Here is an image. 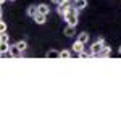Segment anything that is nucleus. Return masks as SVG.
Segmentation results:
<instances>
[{
  "mask_svg": "<svg viewBox=\"0 0 121 121\" xmlns=\"http://www.w3.org/2000/svg\"><path fill=\"white\" fill-rule=\"evenodd\" d=\"M78 13H79V10L73 5V7L69 8V11H68L65 16H63V18H65V21L69 24V26H76V24H78Z\"/></svg>",
  "mask_w": 121,
  "mask_h": 121,
  "instance_id": "1",
  "label": "nucleus"
},
{
  "mask_svg": "<svg viewBox=\"0 0 121 121\" xmlns=\"http://www.w3.org/2000/svg\"><path fill=\"white\" fill-rule=\"evenodd\" d=\"M103 45H105V42H103V39H97L95 42H94L92 45H91V52H92V56H99V53L102 52Z\"/></svg>",
  "mask_w": 121,
  "mask_h": 121,
  "instance_id": "2",
  "label": "nucleus"
},
{
  "mask_svg": "<svg viewBox=\"0 0 121 121\" xmlns=\"http://www.w3.org/2000/svg\"><path fill=\"white\" fill-rule=\"evenodd\" d=\"M71 7H73V5H71V2H68V3H61V5H58V10H56V11H58V15H60V16H65L66 13L69 11Z\"/></svg>",
  "mask_w": 121,
  "mask_h": 121,
  "instance_id": "3",
  "label": "nucleus"
},
{
  "mask_svg": "<svg viewBox=\"0 0 121 121\" xmlns=\"http://www.w3.org/2000/svg\"><path fill=\"white\" fill-rule=\"evenodd\" d=\"M8 52H10V56H13V58H18V56L23 55V52L18 48V45H16V44H15V45H10V50H8Z\"/></svg>",
  "mask_w": 121,
  "mask_h": 121,
  "instance_id": "4",
  "label": "nucleus"
},
{
  "mask_svg": "<svg viewBox=\"0 0 121 121\" xmlns=\"http://www.w3.org/2000/svg\"><path fill=\"white\" fill-rule=\"evenodd\" d=\"M84 45H86V44H82L81 40H76L74 44H73V52H74V53H81L84 50Z\"/></svg>",
  "mask_w": 121,
  "mask_h": 121,
  "instance_id": "5",
  "label": "nucleus"
},
{
  "mask_svg": "<svg viewBox=\"0 0 121 121\" xmlns=\"http://www.w3.org/2000/svg\"><path fill=\"white\" fill-rule=\"evenodd\" d=\"M47 19V15H44V13H37L36 16H34V21L37 23V24H44Z\"/></svg>",
  "mask_w": 121,
  "mask_h": 121,
  "instance_id": "6",
  "label": "nucleus"
},
{
  "mask_svg": "<svg viewBox=\"0 0 121 121\" xmlns=\"http://www.w3.org/2000/svg\"><path fill=\"white\" fill-rule=\"evenodd\" d=\"M76 34V26H66V29H65V36H68V37H73Z\"/></svg>",
  "mask_w": 121,
  "mask_h": 121,
  "instance_id": "7",
  "label": "nucleus"
},
{
  "mask_svg": "<svg viewBox=\"0 0 121 121\" xmlns=\"http://www.w3.org/2000/svg\"><path fill=\"white\" fill-rule=\"evenodd\" d=\"M73 5H74L78 10H82V8L87 7V0H74V3H73Z\"/></svg>",
  "mask_w": 121,
  "mask_h": 121,
  "instance_id": "8",
  "label": "nucleus"
},
{
  "mask_svg": "<svg viewBox=\"0 0 121 121\" xmlns=\"http://www.w3.org/2000/svg\"><path fill=\"white\" fill-rule=\"evenodd\" d=\"M37 13H39V7H36V5H31V7L28 8V15L31 16V18H34Z\"/></svg>",
  "mask_w": 121,
  "mask_h": 121,
  "instance_id": "9",
  "label": "nucleus"
},
{
  "mask_svg": "<svg viewBox=\"0 0 121 121\" xmlns=\"http://www.w3.org/2000/svg\"><path fill=\"white\" fill-rule=\"evenodd\" d=\"M78 40H81L82 44H87V42H89V34H87V32H81V34L78 36Z\"/></svg>",
  "mask_w": 121,
  "mask_h": 121,
  "instance_id": "10",
  "label": "nucleus"
},
{
  "mask_svg": "<svg viewBox=\"0 0 121 121\" xmlns=\"http://www.w3.org/2000/svg\"><path fill=\"white\" fill-rule=\"evenodd\" d=\"M108 55H110V47L103 45V48H102V52L99 53V56H100V58H105V56H108Z\"/></svg>",
  "mask_w": 121,
  "mask_h": 121,
  "instance_id": "11",
  "label": "nucleus"
},
{
  "mask_svg": "<svg viewBox=\"0 0 121 121\" xmlns=\"http://www.w3.org/2000/svg\"><path fill=\"white\" fill-rule=\"evenodd\" d=\"M47 58H60V52H56V50H48L45 53Z\"/></svg>",
  "mask_w": 121,
  "mask_h": 121,
  "instance_id": "12",
  "label": "nucleus"
},
{
  "mask_svg": "<svg viewBox=\"0 0 121 121\" xmlns=\"http://www.w3.org/2000/svg\"><path fill=\"white\" fill-rule=\"evenodd\" d=\"M39 7V13H44V15H48V11H50V10H48V7H47L45 3H40V5H37Z\"/></svg>",
  "mask_w": 121,
  "mask_h": 121,
  "instance_id": "13",
  "label": "nucleus"
},
{
  "mask_svg": "<svg viewBox=\"0 0 121 121\" xmlns=\"http://www.w3.org/2000/svg\"><path fill=\"white\" fill-rule=\"evenodd\" d=\"M8 50H10L8 42H2V45H0V52H2V55H5V53H7Z\"/></svg>",
  "mask_w": 121,
  "mask_h": 121,
  "instance_id": "14",
  "label": "nucleus"
},
{
  "mask_svg": "<svg viewBox=\"0 0 121 121\" xmlns=\"http://www.w3.org/2000/svg\"><path fill=\"white\" fill-rule=\"evenodd\" d=\"M16 45H18V48L21 50V52H24V50H26V47H28V44H26L24 40H19V42H16Z\"/></svg>",
  "mask_w": 121,
  "mask_h": 121,
  "instance_id": "15",
  "label": "nucleus"
},
{
  "mask_svg": "<svg viewBox=\"0 0 121 121\" xmlns=\"http://www.w3.org/2000/svg\"><path fill=\"white\" fill-rule=\"evenodd\" d=\"M60 58H71V52L69 50H61L60 52Z\"/></svg>",
  "mask_w": 121,
  "mask_h": 121,
  "instance_id": "16",
  "label": "nucleus"
},
{
  "mask_svg": "<svg viewBox=\"0 0 121 121\" xmlns=\"http://www.w3.org/2000/svg\"><path fill=\"white\" fill-rule=\"evenodd\" d=\"M2 42H8V34L7 32H2Z\"/></svg>",
  "mask_w": 121,
  "mask_h": 121,
  "instance_id": "17",
  "label": "nucleus"
},
{
  "mask_svg": "<svg viewBox=\"0 0 121 121\" xmlns=\"http://www.w3.org/2000/svg\"><path fill=\"white\" fill-rule=\"evenodd\" d=\"M0 29H2V32H7V24H5V21H2V26H0Z\"/></svg>",
  "mask_w": 121,
  "mask_h": 121,
  "instance_id": "18",
  "label": "nucleus"
},
{
  "mask_svg": "<svg viewBox=\"0 0 121 121\" xmlns=\"http://www.w3.org/2000/svg\"><path fill=\"white\" fill-rule=\"evenodd\" d=\"M61 2H63V0H52V3H55V5H60Z\"/></svg>",
  "mask_w": 121,
  "mask_h": 121,
  "instance_id": "19",
  "label": "nucleus"
},
{
  "mask_svg": "<svg viewBox=\"0 0 121 121\" xmlns=\"http://www.w3.org/2000/svg\"><path fill=\"white\" fill-rule=\"evenodd\" d=\"M118 53H120V55H121V45H120V48H118Z\"/></svg>",
  "mask_w": 121,
  "mask_h": 121,
  "instance_id": "20",
  "label": "nucleus"
},
{
  "mask_svg": "<svg viewBox=\"0 0 121 121\" xmlns=\"http://www.w3.org/2000/svg\"><path fill=\"white\" fill-rule=\"evenodd\" d=\"M10 2H13V0H10Z\"/></svg>",
  "mask_w": 121,
  "mask_h": 121,
  "instance_id": "21",
  "label": "nucleus"
}]
</instances>
